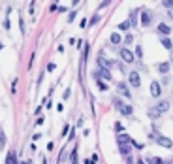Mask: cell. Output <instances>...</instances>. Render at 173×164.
<instances>
[{
	"instance_id": "obj_1",
	"label": "cell",
	"mask_w": 173,
	"mask_h": 164,
	"mask_svg": "<svg viewBox=\"0 0 173 164\" xmlns=\"http://www.w3.org/2000/svg\"><path fill=\"white\" fill-rule=\"evenodd\" d=\"M119 53H120V59L124 60V62H134V53H132L128 47H122Z\"/></svg>"
},
{
	"instance_id": "obj_2",
	"label": "cell",
	"mask_w": 173,
	"mask_h": 164,
	"mask_svg": "<svg viewBox=\"0 0 173 164\" xmlns=\"http://www.w3.org/2000/svg\"><path fill=\"white\" fill-rule=\"evenodd\" d=\"M151 21H153V13H151L149 10L141 11V25H143V27H149V25H151Z\"/></svg>"
},
{
	"instance_id": "obj_3",
	"label": "cell",
	"mask_w": 173,
	"mask_h": 164,
	"mask_svg": "<svg viewBox=\"0 0 173 164\" xmlns=\"http://www.w3.org/2000/svg\"><path fill=\"white\" fill-rule=\"evenodd\" d=\"M128 81H130L132 87H139V85H141V78H139L137 72H130V74H128Z\"/></svg>"
},
{
	"instance_id": "obj_4",
	"label": "cell",
	"mask_w": 173,
	"mask_h": 164,
	"mask_svg": "<svg viewBox=\"0 0 173 164\" xmlns=\"http://www.w3.org/2000/svg\"><path fill=\"white\" fill-rule=\"evenodd\" d=\"M156 142H158V145H162V147H166V149H171V147H173V142H171L169 138H166V136H158Z\"/></svg>"
},
{
	"instance_id": "obj_5",
	"label": "cell",
	"mask_w": 173,
	"mask_h": 164,
	"mask_svg": "<svg viewBox=\"0 0 173 164\" xmlns=\"http://www.w3.org/2000/svg\"><path fill=\"white\" fill-rule=\"evenodd\" d=\"M160 92H162L160 83H158V81H153V83H151V95H153L154 98H160Z\"/></svg>"
},
{
	"instance_id": "obj_6",
	"label": "cell",
	"mask_w": 173,
	"mask_h": 164,
	"mask_svg": "<svg viewBox=\"0 0 173 164\" xmlns=\"http://www.w3.org/2000/svg\"><path fill=\"white\" fill-rule=\"evenodd\" d=\"M98 64L104 66V68H113V66H115V62H113V60H109V59H106L104 55L98 57Z\"/></svg>"
},
{
	"instance_id": "obj_7",
	"label": "cell",
	"mask_w": 173,
	"mask_h": 164,
	"mask_svg": "<svg viewBox=\"0 0 173 164\" xmlns=\"http://www.w3.org/2000/svg\"><path fill=\"white\" fill-rule=\"evenodd\" d=\"M117 91H119L124 98H132V96H130V91H128V87H126L124 83H119V85H117Z\"/></svg>"
},
{
	"instance_id": "obj_8",
	"label": "cell",
	"mask_w": 173,
	"mask_h": 164,
	"mask_svg": "<svg viewBox=\"0 0 173 164\" xmlns=\"http://www.w3.org/2000/svg\"><path fill=\"white\" fill-rule=\"evenodd\" d=\"M96 76H102V78L107 79V81L111 79V72H109V68H104V66H100V72H98Z\"/></svg>"
},
{
	"instance_id": "obj_9",
	"label": "cell",
	"mask_w": 173,
	"mask_h": 164,
	"mask_svg": "<svg viewBox=\"0 0 173 164\" xmlns=\"http://www.w3.org/2000/svg\"><path fill=\"white\" fill-rule=\"evenodd\" d=\"M156 109H158L160 113H166V111L169 109V102H167V100H162V102H158V106H156Z\"/></svg>"
},
{
	"instance_id": "obj_10",
	"label": "cell",
	"mask_w": 173,
	"mask_h": 164,
	"mask_svg": "<svg viewBox=\"0 0 173 164\" xmlns=\"http://www.w3.org/2000/svg\"><path fill=\"white\" fill-rule=\"evenodd\" d=\"M119 151H120V155L128 157V155H130V145H128V144H119Z\"/></svg>"
},
{
	"instance_id": "obj_11",
	"label": "cell",
	"mask_w": 173,
	"mask_h": 164,
	"mask_svg": "<svg viewBox=\"0 0 173 164\" xmlns=\"http://www.w3.org/2000/svg\"><path fill=\"white\" fill-rule=\"evenodd\" d=\"M109 40H111V43H113V45H119V43L122 42V36H120V34H117V32H113V34L109 36Z\"/></svg>"
},
{
	"instance_id": "obj_12",
	"label": "cell",
	"mask_w": 173,
	"mask_h": 164,
	"mask_svg": "<svg viewBox=\"0 0 173 164\" xmlns=\"http://www.w3.org/2000/svg\"><path fill=\"white\" fill-rule=\"evenodd\" d=\"M15 162H17V155H15V151H10L6 157V164H15Z\"/></svg>"
},
{
	"instance_id": "obj_13",
	"label": "cell",
	"mask_w": 173,
	"mask_h": 164,
	"mask_svg": "<svg viewBox=\"0 0 173 164\" xmlns=\"http://www.w3.org/2000/svg\"><path fill=\"white\" fill-rule=\"evenodd\" d=\"M158 72L160 74H167L169 72V62H160L158 64Z\"/></svg>"
},
{
	"instance_id": "obj_14",
	"label": "cell",
	"mask_w": 173,
	"mask_h": 164,
	"mask_svg": "<svg viewBox=\"0 0 173 164\" xmlns=\"http://www.w3.org/2000/svg\"><path fill=\"white\" fill-rule=\"evenodd\" d=\"M149 117H151L153 121H156L158 117H160V111H158L156 108H151V109H149Z\"/></svg>"
},
{
	"instance_id": "obj_15",
	"label": "cell",
	"mask_w": 173,
	"mask_h": 164,
	"mask_svg": "<svg viewBox=\"0 0 173 164\" xmlns=\"http://www.w3.org/2000/svg\"><path fill=\"white\" fill-rule=\"evenodd\" d=\"M132 111H134V108H132V106H126V104L120 108V113H122V115H132Z\"/></svg>"
},
{
	"instance_id": "obj_16",
	"label": "cell",
	"mask_w": 173,
	"mask_h": 164,
	"mask_svg": "<svg viewBox=\"0 0 173 164\" xmlns=\"http://www.w3.org/2000/svg\"><path fill=\"white\" fill-rule=\"evenodd\" d=\"M158 32H162V34H169L171 29H169L167 25H164V23H160V25H158Z\"/></svg>"
},
{
	"instance_id": "obj_17",
	"label": "cell",
	"mask_w": 173,
	"mask_h": 164,
	"mask_svg": "<svg viewBox=\"0 0 173 164\" xmlns=\"http://www.w3.org/2000/svg\"><path fill=\"white\" fill-rule=\"evenodd\" d=\"M117 142H119V144H128V142H130V136H126V134H120Z\"/></svg>"
},
{
	"instance_id": "obj_18",
	"label": "cell",
	"mask_w": 173,
	"mask_h": 164,
	"mask_svg": "<svg viewBox=\"0 0 173 164\" xmlns=\"http://www.w3.org/2000/svg\"><path fill=\"white\" fill-rule=\"evenodd\" d=\"M160 42H162V45L166 49H171V40L169 38H160Z\"/></svg>"
},
{
	"instance_id": "obj_19",
	"label": "cell",
	"mask_w": 173,
	"mask_h": 164,
	"mask_svg": "<svg viewBox=\"0 0 173 164\" xmlns=\"http://www.w3.org/2000/svg\"><path fill=\"white\" fill-rule=\"evenodd\" d=\"M130 25H132V23H130V19H128V21H124V23H120L119 29H120V30H128V29H130Z\"/></svg>"
},
{
	"instance_id": "obj_20",
	"label": "cell",
	"mask_w": 173,
	"mask_h": 164,
	"mask_svg": "<svg viewBox=\"0 0 173 164\" xmlns=\"http://www.w3.org/2000/svg\"><path fill=\"white\" fill-rule=\"evenodd\" d=\"M98 89H100V91H107L109 87H107V83H104V81H100V79H98Z\"/></svg>"
},
{
	"instance_id": "obj_21",
	"label": "cell",
	"mask_w": 173,
	"mask_h": 164,
	"mask_svg": "<svg viewBox=\"0 0 173 164\" xmlns=\"http://www.w3.org/2000/svg\"><path fill=\"white\" fill-rule=\"evenodd\" d=\"M4 144H6V136H4V132L0 130V149L4 147Z\"/></svg>"
},
{
	"instance_id": "obj_22",
	"label": "cell",
	"mask_w": 173,
	"mask_h": 164,
	"mask_svg": "<svg viewBox=\"0 0 173 164\" xmlns=\"http://www.w3.org/2000/svg\"><path fill=\"white\" fill-rule=\"evenodd\" d=\"M70 158H71V164H77V151H76V149H73V153H71Z\"/></svg>"
},
{
	"instance_id": "obj_23",
	"label": "cell",
	"mask_w": 173,
	"mask_h": 164,
	"mask_svg": "<svg viewBox=\"0 0 173 164\" xmlns=\"http://www.w3.org/2000/svg\"><path fill=\"white\" fill-rule=\"evenodd\" d=\"M100 21V15H94L92 19H90V23H89V27H92V25H96V23Z\"/></svg>"
},
{
	"instance_id": "obj_24",
	"label": "cell",
	"mask_w": 173,
	"mask_h": 164,
	"mask_svg": "<svg viewBox=\"0 0 173 164\" xmlns=\"http://www.w3.org/2000/svg\"><path fill=\"white\" fill-rule=\"evenodd\" d=\"M132 42H134V36H132V34H126V36H124V43H128V45H130Z\"/></svg>"
},
{
	"instance_id": "obj_25",
	"label": "cell",
	"mask_w": 173,
	"mask_h": 164,
	"mask_svg": "<svg viewBox=\"0 0 173 164\" xmlns=\"http://www.w3.org/2000/svg\"><path fill=\"white\" fill-rule=\"evenodd\" d=\"M164 8H173V0H162Z\"/></svg>"
},
{
	"instance_id": "obj_26",
	"label": "cell",
	"mask_w": 173,
	"mask_h": 164,
	"mask_svg": "<svg viewBox=\"0 0 173 164\" xmlns=\"http://www.w3.org/2000/svg\"><path fill=\"white\" fill-rule=\"evenodd\" d=\"M136 57H143V49H141V45H137V47H136Z\"/></svg>"
},
{
	"instance_id": "obj_27",
	"label": "cell",
	"mask_w": 173,
	"mask_h": 164,
	"mask_svg": "<svg viewBox=\"0 0 173 164\" xmlns=\"http://www.w3.org/2000/svg\"><path fill=\"white\" fill-rule=\"evenodd\" d=\"M130 144H132L134 147H137V149H143V144H139V142H134V140H130Z\"/></svg>"
},
{
	"instance_id": "obj_28",
	"label": "cell",
	"mask_w": 173,
	"mask_h": 164,
	"mask_svg": "<svg viewBox=\"0 0 173 164\" xmlns=\"http://www.w3.org/2000/svg\"><path fill=\"white\" fill-rule=\"evenodd\" d=\"M115 130H117V132H122V130H124V126H122L120 123H115Z\"/></svg>"
},
{
	"instance_id": "obj_29",
	"label": "cell",
	"mask_w": 173,
	"mask_h": 164,
	"mask_svg": "<svg viewBox=\"0 0 173 164\" xmlns=\"http://www.w3.org/2000/svg\"><path fill=\"white\" fill-rule=\"evenodd\" d=\"M153 164H166L162 158H158V157H154V160H153Z\"/></svg>"
},
{
	"instance_id": "obj_30",
	"label": "cell",
	"mask_w": 173,
	"mask_h": 164,
	"mask_svg": "<svg viewBox=\"0 0 173 164\" xmlns=\"http://www.w3.org/2000/svg\"><path fill=\"white\" fill-rule=\"evenodd\" d=\"M73 19H76V11H70V15H68V21H70V23H71V21H73Z\"/></svg>"
},
{
	"instance_id": "obj_31",
	"label": "cell",
	"mask_w": 173,
	"mask_h": 164,
	"mask_svg": "<svg viewBox=\"0 0 173 164\" xmlns=\"http://www.w3.org/2000/svg\"><path fill=\"white\" fill-rule=\"evenodd\" d=\"M19 25H21V32L24 34V21H23V19H19Z\"/></svg>"
},
{
	"instance_id": "obj_32",
	"label": "cell",
	"mask_w": 173,
	"mask_h": 164,
	"mask_svg": "<svg viewBox=\"0 0 173 164\" xmlns=\"http://www.w3.org/2000/svg\"><path fill=\"white\" fill-rule=\"evenodd\" d=\"M55 68H57V66H55V64L51 62V64H49V66H47V72H53V70H55Z\"/></svg>"
},
{
	"instance_id": "obj_33",
	"label": "cell",
	"mask_w": 173,
	"mask_h": 164,
	"mask_svg": "<svg viewBox=\"0 0 173 164\" xmlns=\"http://www.w3.org/2000/svg\"><path fill=\"white\" fill-rule=\"evenodd\" d=\"M68 132H70V126H68V125H66V126H64V130H62V136H66V134H68Z\"/></svg>"
},
{
	"instance_id": "obj_34",
	"label": "cell",
	"mask_w": 173,
	"mask_h": 164,
	"mask_svg": "<svg viewBox=\"0 0 173 164\" xmlns=\"http://www.w3.org/2000/svg\"><path fill=\"white\" fill-rule=\"evenodd\" d=\"M126 164H134V160H132V157H128V158H126Z\"/></svg>"
},
{
	"instance_id": "obj_35",
	"label": "cell",
	"mask_w": 173,
	"mask_h": 164,
	"mask_svg": "<svg viewBox=\"0 0 173 164\" xmlns=\"http://www.w3.org/2000/svg\"><path fill=\"white\" fill-rule=\"evenodd\" d=\"M167 13H169V17L173 19V8H169V11H167Z\"/></svg>"
},
{
	"instance_id": "obj_36",
	"label": "cell",
	"mask_w": 173,
	"mask_h": 164,
	"mask_svg": "<svg viewBox=\"0 0 173 164\" xmlns=\"http://www.w3.org/2000/svg\"><path fill=\"white\" fill-rule=\"evenodd\" d=\"M137 164H145V160H143V158H137Z\"/></svg>"
},
{
	"instance_id": "obj_37",
	"label": "cell",
	"mask_w": 173,
	"mask_h": 164,
	"mask_svg": "<svg viewBox=\"0 0 173 164\" xmlns=\"http://www.w3.org/2000/svg\"><path fill=\"white\" fill-rule=\"evenodd\" d=\"M169 59H171V62H173V51H171V53H169Z\"/></svg>"
},
{
	"instance_id": "obj_38",
	"label": "cell",
	"mask_w": 173,
	"mask_h": 164,
	"mask_svg": "<svg viewBox=\"0 0 173 164\" xmlns=\"http://www.w3.org/2000/svg\"><path fill=\"white\" fill-rule=\"evenodd\" d=\"M2 47H4V45H2V43H0V49H2Z\"/></svg>"
},
{
	"instance_id": "obj_39",
	"label": "cell",
	"mask_w": 173,
	"mask_h": 164,
	"mask_svg": "<svg viewBox=\"0 0 173 164\" xmlns=\"http://www.w3.org/2000/svg\"><path fill=\"white\" fill-rule=\"evenodd\" d=\"M171 164H173V162H171Z\"/></svg>"
}]
</instances>
